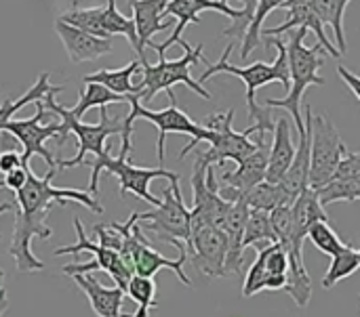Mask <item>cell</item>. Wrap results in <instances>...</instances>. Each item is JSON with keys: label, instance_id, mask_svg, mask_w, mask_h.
<instances>
[{"label": "cell", "instance_id": "6da1fadb", "mask_svg": "<svg viewBox=\"0 0 360 317\" xmlns=\"http://www.w3.org/2000/svg\"><path fill=\"white\" fill-rule=\"evenodd\" d=\"M59 173V168H49L44 177H36L34 170H30V179L23 189L15 194V225H13V238L6 248L8 257L15 259L17 269L21 274L30 271H42L44 263L36 259L32 252V240H49L53 236V229L44 223L53 206H65V204H82L95 215H103V206L93 198L89 191L80 189H59L53 187V179Z\"/></svg>", "mask_w": 360, "mask_h": 317}, {"label": "cell", "instance_id": "7a4b0ae2", "mask_svg": "<svg viewBox=\"0 0 360 317\" xmlns=\"http://www.w3.org/2000/svg\"><path fill=\"white\" fill-rule=\"evenodd\" d=\"M266 46H276V57L272 63H266V61H255L251 65H245V67H238V65H232L230 63V55L234 50V42H230L219 61L215 63H209L207 69L200 74L198 82L205 86V82L217 74H232L236 78H240L245 84H247V109H249V118L253 120V126H255V143L257 145H266V133H274V118L272 114L268 112V107H262L255 99V93L257 88L270 84V82H281L287 93L291 88V74H289V59H287V44L281 40V38H274V36H266Z\"/></svg>", "mask_w": 360, "mask_h": 317}, {"label": "cell", "instance_id": "3957f363", "mask_svg": "<svg viewBox=\"0 0 360 317\" xmlns=\"http://www.w3.org/2000/svg\"><path fill=\"white\" fill-rule=\"evenodd\" d=\"M308 29L306 27H297L293 32H289V42H287V59H289V74H291V88L287 93V97L283 99H264V107H281L287 109L293 118L295 130L297 135L304 133L306 124H304V116H302V99L304 93L310 86H323L325 78L321 76V67L323 61L327 57V53L323 50L321 44L314 46H306Z\"/></svg>", "mask_w": 360, "mask_h": 317}, {"label": "cell", "instance_id": "277c9868", "mask_svg": "<svg viewBox=\"0 0 360 317\" xmlns=\"http://www.w3.org/2000/svg\"><path fill=\"white\" fill-rule=\"evenodd\" d=\"M236 2H240V8L228 4L226 0H169L167 8H165V17L175 19L177 25H175L173 34L162 44H152V48L158 55H165V50L171 48L173 44H179L186 48L188 42L181 38V34L190 23H198L200 21L198 15L205 11H217V13L230 17L232 23L221 29V36L232 38V40H240V44H243V40L249 32V25L253 21V15H255L257 0H236Z\"/></svg>", "mask_w": 360, "mask_h": 317}, {"label": "cell", "instance_id": "5b68a950", "mask_svg": "<svg viewBox=\"0 0 360 317\" xmlns=\"http://www.w3.org/2000/svg\"><path fill=\"white\" fill-rule=\"evenodd\" d=\"M184 50H186L184 57L173 59V61H169L165 55H158V63H154V65L148 63V61L141 63V80H139V84H135L141 105L143 103H150L160 90H165L169 95V101L171 103H177L175 93H173V86L175 84H186L190 90H194L202 99L211 101L213 95L198 80L192 78V67L196 63L202 61V63L209 65V61L202 55V44H196V46H190L188 44Z\"/></svg>", "mask_w": 360, "mask_h": 317}, {"label": "cell", "instance_id": "8992f818", "mask_svg": "<svg viewBox=\"0 0 360 317\" xmlns=\"http://www.w3.org/2000/svg\"><path fill=\"white\" fill-rule=\"evenodd\" d=\"M129 154H131V147H122L120 145V154L114 158L110 154V149L101 156H95V160L86 162L91 166V183H89V194L95 198L97 191H99V175L101 173H110L118 179L120 183V196H127V194H133L137 198H141L143 202L152 204L154 208L160 206L162 198H156L152 196L150 191V183L154 179H167L171 183H179V175L177 173H171L162 166L158 168H143V166H135L129 162Z\"/></svg>", "mask_w": 360, "mask_h": 317}, {"label": "cell", "instance_id": "52a82bcc", "mask_svg": "<svg viewBox=\"0 0 360 317\" xmlns=\"http://www.w3.org/2000/svg\"><path fill=\"white\" fill-rule=\"evenodd\" d=\"M131 112L124 116V133H122V147H133V141H131V135H133V124L135 120H148L152 122L156 128H158V143H156V151H158V162L162 166L165 162V141L171 133H179V135H188L190 137V143L181 149L179 154V160H184L198 143L207 141V135H209V128L202 126L200 122L192 120L184 109L177 107V103H171L169 107L165 109H148L146 105H141L139 101V95H133L131 97Z\"/></svg>", "mask_w": 360, "mask_h": 317}, {"label": "cell", "instance_id": "ba28073f", "mask_svg": "<svg viewBox=\"0 0 360 317\" xmlns=\"http://www.w3.org/2000/svg\"><path fill=\"white\" fill-rule=\"evenodd\" d=\"M44 105L55 112L61 120V133H59V141L57 145H63L70 141V135H74L78 139V151L72 160H61L57 162V168H74L80 164H86V154H95L101 156L108 151L105 147V139L112 135H120L124 133V116H110L108 107H101V120L97 124H84L80 120H76L65 105H59L55 101V95L49 97L44 101Z\"/></svg>", "mask_w": 360, "mask_h": 317}, {"label": "cell", "instance_id": "9c48e42d", "mask_svg": "<svg viewBox=\"0 0 360 317\" xmlns=\"http://www.w3.org/2000/svg\"><path fill=\"white\" fill-rule=\"evenodd\" d=\"M139 227L156 242L177 246L179 252H188L192 242V210L184 202L179 183H171L165 189L160 206L150 213H139Z\"/></svg>", "mask_w": 360, "mask_h": 317}, {"label": "cell", "instance_id": "30bf717a", "mask_svg": "<svg viewBox=\"0 0 360 317\" xmlns=\"http://www.w3.org/2000/svg\"><path fill=\"white\" fill-rule=\"evenodd\" d=\"M234 109L228 112H217L205 118V122H200L202 126L209 128L207 141L209 149L200 151L198 156L207 162V164H219L224 166V162H236L240 164L243 160H247L251 154H255L262 145H257L251 135H255V126L251 124L247 130L238 133L232 128V120H234Z\"/></svg>", "mask_w": 360, "mask_h": 317}, {"label": "cell", "instance_id": "8fae6325", "mask_svg": "<svg viewBox=\"0 0 360 317\" xmlns=\"http://www.w3.org/2000/svg\"><path fill=\"white\" fill-rule=\"evenodd\" d=\"M74 229H76V244H72V246H59V248H55L53 255H55V257H61V255L89 252V255H93V261H89V263H78V265H63V267H61V274L72 278V276H86L89 271L101 269V271H105V274L114 280V284H116L118 288H122V290L127 292L129 282L133 280L135 274H133V269L124 263L122 255L116 252V250L103 248V246H99V244H95V242H91L89 236L84 234L82 223H80L78 217H74Z\"/></svg>", "mask_w": 360, "mask_h": 317}, {"label": "cell", "instance_id": "7c38bea8", "mask_svg": "<svg viewBox=\"0 0 360 317\" xmlns=\"http://www.w3.org/2000/svg\"><path fill=\"white\" fill-rule=\"evenodd\" d=\"M348 147L327 114L312 118V154H310V189L319 191L338 173L342 160L348 156Z\"/></svg>", "mask_w": 360, "mask_h": 317}, {"label": "cell", "instance_id": "4fadbf2b", "mask_svg": "<svg viewBox=\"0 0 360 317\" xmlns=\"http://www.w3.org/2000/svg\"><path fill=\"white\" fill-rule=\"evenodd\" d=\"M36 116L27 118V120H11L2 133H8L15 141L21 143V158H23V166H30V160L34 156L42 158L46 162L49 168H57L55 156L44 147V141H59V133H61V120H53L51 124L42 126V120L49 118V109L44 105V101H36Z\"/></svg>", "mask_w": 360, "mask_h": 317}, {"label": "cell", "instance_id": "5bb4252c", "mask_svg": "<svg viewBox=\"0 0 360 317\" xmlns=\"http://www.w3.org/2000/svg\"><path fill=\"white\" fill-rule=\"evenodd\" d=\"M188 261L207 278H228V238L219 227L192 219V242Z\"/></svg>", "mask_w": 360, "mask_h": 317}, {"label": "cell", "instance_id": "9a60e30c", "mask_svg": "<svg viewBox=\"0 0 360 317\" xmlns=\"http://www.w3.org/2000/svg\"><path fill=\"white\" fill-rule=\"evenodd\" d=\"M289 280V257L281 244H270L257 252L247 271L243 297H255L262 290H285Z\"/></svg>", "mask_w": 360, "mask_h": 317}, {"label": "cell", "instance_id": "2e32d148", "mask_svg": "<svg viewBox=\"0 0 360 317\" xmlns=\"http://www.w3.org/2000/svg\"><path fill=\"white\" fill-rule=\"evenodd\" d=\"M268 156H270L268 147L262 145L255 154L243 160L234 170H221L217 179V194L230 204L238 202L247 191H251L253 187L266 181Z\"/></svg>", "mask_w": 360, "mask_h": 317}, {"label": "cell", "instance_id": "e0dca14e", "mask_svg": "<svg viewBox=\"0 0 360 317\" xmlns=\"http://www.w3.org/2000/svg\"><path fill=\"white\" fill-rule=\"evenodd\" d=\"M283 8L287 11L285 21H283L281 25H276V27L264 29L262 36H274V38H278L281 34H289V32H293V29H297V27H306V29L314 32L319 44L323 46V50H325L329 57H333V59H340V57H342L340 48L329 40V36H327V32H325V23H323V19L319 17V13L314 11L312 0H287V2L283 4Z\"/></svg>", "mask_w": 360, "mask_h": 317}, {"label": "cell", "instance_id": "ac0fdd59", "mask_svg": "<svg viewBox=\"0 0 360 317\" xmlns=\"http://www.w3.org/2000/svg\"><path fill=\"white\" fill-rule=\"evenodd\" d=\"M55 32L59 36V40L63 42L68 57L72 63H86V61H95L99 57L112 55L114 53V44L112 40L105 38H97L91 36L74 25H68L63 21H55Z\"/></svg>", "mask_w": 360, "mask_h": 317}, {"label": "cell", "instance_id": "d6986e66", "mask_svg": "<svg viewBox=\"0 0 360 317\" xmlns=\"http://www.w3.org/2000/svg\"><path fill=\"white\" fill-rule=\"evenodd\" d=\"M167 0H141L131 4L133 21L137 29V57L141 63H146V46H152V38L158 32H165L173 25L175 19L165 17Z\"/></svg>", "mask_w": 360, "mask_h": 317}, {"label": "cell", "instance_id": "ffe728a7", "mask_svg": "<svg viewBox=\"0 0 360 317\" xmlns=\"http://www.w3.org/2000/svg\"><path fill=\"white\" fill-rule=\"evenodd\" d=\"M312 109L310 105L304 107V133L300 135V143H297V151H295V160L289 168V173L285 175V179L281 181V185L285 187V191L289 194V198L295 202L302 191H306L308 179H310V154H312Z\"/></svg>", "mask_w": 360, "mask_h": 317}, {"label": "cell", "instance_id": "44dd1931", "mask_svg": "<svg viewBox=\"0 0 360 317\" xmlns=\"http://www.w3.org/2000/svg\"><path fill=\"white\" fill-rule=\"evenodd\" d=\"M74 284L86 295L91 309L97 317H133L122 313V305H124V290L114 286L108 288L101 282H97L93 276H72Z\"/></svg>", "mask_w": 360, "mask_h": 317}, {"label": "cell", "instance_id": "7402d4cb", "mask_svg": "<svg viewBox=\"0 0 360 317\" xmlns=\"http://www.w3.org/2000/svg\"><path fill=\"white\" fill-rule=\"evenodd\" d=\"M274 141H272V149L268 156V175L266 181L268 183H281L285 179V175L289 173L293 160H295V151L297 145L291 139V124L287 118H278L276 126H274Z\"/></svg>", "mask_w": 360, "mask_h": 317}, {"label": "cell", "instance_id": "603a6c76", "mask_svg": "<svg viewBox=\"0 0 360 317\" xmlns=\"http://www.w3.org/2000/svg\"><path fill=\"white\" fill-rule=\"evenodd\" d=\"M137 72H141V61L133 59L124 67H118V69H97L93 74H86V76H82V82L84 84H89V82L101 84L116 95L131 97V95H137V86L133 84V76Z\"/></svg>", "mask_w": 360, "mask_h": 317}, {"label": "cell", "instance_id": "cb8c5ba5", "mask_svg": "<svg viewBox=\"0 0 360 317\" xmlns=\"http://www.w3.org/2000/svg\"><path fill=\"white\" fill-rule=\"evenodd\" d=\"M63 90V86H53L51 84V74H40L38 76V80L19 97V99H4L2 103H0V133L4 130V126L13 120V116L21 109V107H25L27 103H36V101H46L49 97H57L59 93Z\"/></svg>", "mask_w": 360, "mask_h": 317}, {"label": "cell", "instance_id": "d4e9b609", "mask_svg": "<svg viewBox=\"0 0 360 317\" xmlns=\"http://www.w3.org/2000/svg\"><path fill=\"white\" fill-rule=\"evenodd\" d=\"M240 200L247 202L251 210H264V213H272L281 206H293V200L289 198L285 187L281 183H268V181L247 191Z\"/></svg>", "mask_w": 360, "mask_h": 317}, {"label": "cell", "instance_id": "484cf974", "mask_svg": "<svg viewBox=\"0 0 360 317\" xmlns=\"http://www.w3.org/2000/svg\"><path fill=\"white\" fill-rule=\"evenodd\" d=\"M350 2L352 0H312L314 11L319 13L323 23L333 29V36L338 40V48H340L342 55H346V50H348V40H346V29H344V15H346V8H348Z\"/></svg>", "mask_w": 360, "mask_h": 317}, {"label": "cell", "instance_id": "4316f807", "mask_svg": "<svg viewBox=\"0 0 360 317\" xmlns=\"http://www.w3.org/2000/svg\"><path fill=\"white\" fill-rule=\"evenodd\" d=\"M133 97V95H131ZM131 97H122V95H116V93H112V90H108L105 86H101V84H93V82H89V84H84V93H80V99H78V103L74 105V107H68V112L76 118V120H80L89 109H93V107H108V105H112V103H129L131 101Z\"/></svg>", "mask_w": 360, "mask_h": 317}, {"label": "cell", "instance_id": "83f0119b", "mask_svg": "<svg viewBox=\"0 0 360 317\" xmlns=\"http://www.w3.org/2000/svg\"><path fill=\"white\" fill-rule=\"evenodd\" d=\"M101 27L105 36L112 40L114 36H124L133 50L137 53V29L133 17H127L118 11L116 0H108L105 6H101Z\"/></svg>", "mask_w": 360, "mask_h": 317}, {"label": "cell", "instance_id": "f1b7e54d", "mask_svg": "<svg viewBox=\"0 0 360 317\" xmlns=\"http://www.w3.org/2000/svg\"><path fill=\"white\" fill-rule=\"evenodd\" d=\"M270 244H278L272 223H270V213L251 210V215L247 219L245 236H243V248L247 250L249 246H255L257 250H262Z\"/></svg>", "mask_w": 360, "mask_h": 317}, {"label": "cell", "instance_id": "f546056e", "mask_svg": "<svg viewBox=\"0 0 360 317\" xmlns=\"http://www.w3.org/2000/svg\"><path fill=\"white\" fill-rule=\"evenodd\" d=\"M360 269L359 265V250H354L350 244H346L335 257H331V265L323 278V288L325 290H331L338 282L354 276Z\"/></svg>", "mask_w": 360, "mask_h": 317}, {"label": "cell", "instance_id": "4dcf8cb0", "mask_svg": "<svg viewBox=\"0 0 360 317\" xmlns=\"http://www.w3.org/2000/svg\"><path fill=\"white\" fill-rule=\"evenodd\" d=\"M287 0H257V6H255V15H253V21L249 25V32L240 44V59H249V55L259 46L262 42V32H264V21L266 17L274 11V8H283Z\"/></svg>", "mask_w": 360, "mask_h": 317}, {"label": "cell", "instance_id": "1f68e13d", "mask_svg": "<svg viewBox=\"0 0 360 317\" xmlns=\"http://www.w3.org/2000/svg\"><path fill=\"white\" fill-rule=\"evenodd\" d=\"M156 282L154 278H141V276H133V280L129 282L127 295L137 303V311L133 317H150V311L156 309Z\"/></svg>", "mask_w": 360, "mask_h": 317}, {"label": "cell", "instance_id": "d6a6232c", "mask_svg": "<svg viewBox=\"0 0 360 317\" xmlns=\"http://www.w3.org/2000/svg\"><path fill=\"white\" fill-rule=\"evenodd\" d=\"M308 240L327 257H335L346 244L340 240V236L335 234V229L329 225V221H319L310 227L308 231Z\"/></svg>", "mask_w": 360, "mask_h": 317}, {"label": "cell", "instance_id": "836d02e7", "mask_svg": "<svg viewBox=\"0 0 360 317\" xmlns=\"http://www.w3.org/2000/svg\"><path fill=\"white\" fill-rule=\"evenodd\" d=\"M93 234L97 236V244L103 246V248H110V250H116L120 252L122 250V231L118 229V223H110V225H93Z\"/></svg>", "mask_w": 360, "mask_h": 317}, {"label": "cell", "instance_id": "e575fe53", "mask_svg": "<svg viewBox=\"0 0 360 317\" xmlns=\"http://www.w3.org/2000/svg\"><path fill=\"white\" fill-rule=\"evenodd\" d=\"M30 179V166H19L15 170H11L8 175H4V179L0 181V189H8L13 194H17L19 189L25 187Z\"/></svg>", "mask_w": 360, "mask_h": 317}, {"label": "cell", "instance_id": "d590c367", "mask_svg": "<svg viewBox=\"0 0 360 317\" xmlns=\"http://www.w3.org/2000/svg\"><path fill=\"white\" fill-rule=\"evenodd\" d=\"M19 166H23V158L19 151H15V149H2L0 151V173L2 175H8L11 170H15Z\"/></svg>", "mask_w": 360, "mask_h": 317}, {"label": "cell", "instance_id": "8d00e7d4", "mask_svg": "<svg viewBox=\"0 0 360 317\" xmlns=\"http://www.w3.org/2000/svg\"><path fill=\"white\" fill-rule=\"evenodd\" d=\"M338 76L344 80V84L354 93V97L360 101V76L356 74H352L348 67H344V65H338Z\"/></svg>", "mask_w": 360, "mask_h": 317}, {"label": "cell", "instance_id": "74e56055", "mask_svg": "<svg viewBox=\"0 0 360 317\" xmlns=\"http://www.w3.org/2000/svg\"><path fill=\"white\" fill-rule=\"evenodd\" d=\"M6 309H8V299H6V290L2 288L0 290V317L6 313Z\"/></svg>", "mask_w": 360, "mask_h": 317}, {"label": "cell", "instance_id": "f35d334b", "mask_svg": "<svg viewBox=\"0 0 360 317\" xmlns=\"http://www.w3.org/2000/svg\"><path fill=\"white\" fill-rule=\"evenodd\" d=\"M13 210H15V202H2L0 204V217L6 213H13ZM0 238H2V234H0Z\"/></svg>", "mask_w": 360, "mask_h": 317}, {"label": "cell", "instance_id": "ab89813d", "mask_svg": "<svg viewBox=\"0 0 360 317\" xmlns=\"http://www.w3.org/2000/svg\"><path fill=\"white\" fill-rule=\"evenodd\" d=\"M135 2H141V0H129V6H131V4H135ZM167 2H169V0H167Z\"/></svg>", "mask_w": 360, "mask_h": 317}, {"label": "cell", "instance_id": "60d3db41", "mask_svg": "<svg viewBox=\"0 0 360 317\" xmlns=\"http://www.w3.org/2000/svg\"><path fill=\"white\" fill-rule=\"evenodd\" d=\"M70 2H74V4H76V2H78V0H70Z\"/></svg>", "mask_w": 360, "mask_h": 317}, {"label": "cell", "instance_id": "b9f144b4", "mask_svg": "<svg viewBox=\"0 0 360 317\" xmlns=\"http://www.w3.org/2000/svg\"><path fill=\"white\" fill-rule=\"evenodd\" d=\"M359 265H360V250H359Z\"/></svg>", "mask_w": 360, "mask_h": 317}]
</instances>
